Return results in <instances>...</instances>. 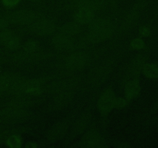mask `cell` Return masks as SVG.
<instances>
[{"instance_id": "cell-1", "label": "cell", "mask_w": 158, "mask_h": 148, "mask_svg": "<svg viewBox=\"0 0 158 148\" xmlns=\"http://www.w3.org/2000/svg\"><path fill=\"white\" fill-rule=\"evenodd\" d=\"M114 66V61L108 60L100 66L94 68L89 74V83L94 86L101 84L106 80Z\"/></svg>"}, {"instance_id": "cell-18", "label": "cell", "mask_w": 158, "mask_h": 148, "mask_svg": "<svg viewBox=\"0 0 158 148\" xmlns=\"http://www.w3.org/2000/svg\"><path fill=\"white\" fill-rule=\"evenodd\" d=\"M89 29H100V28H104L106 26H109L111 25V23L109 20L103 18H94L90 23H89Z\"/></svg>"}, {"instance_id": "cell-27", "label": "cell", "mask_w": 158, "mask_h": 148, "mask_svg": "<svg viewBox=\"0 0 158 148\" xmlns=\"http://www.w3.org/2000/svg\"><path fill=\"white\" fill-rule=\"evenodd\" d=\"M4 6L7 8H13L16 6L21 0H1Z\"/></svg>"}, {"instance_id": "cell-10", "label": "cell", "mask_w": 158, "mask_h": 148, "mask_svg": "<svg viewBox=\"0 0 158 148\" xmlns=\"http://www.w3.org/2000/svg\"><path fill=\"white\" fill-rule=\"evenodd\" d=\"M69 126V122L67 120H61L57 123L47 134V139L49 141H55L61 138L67 131Z\"/></svg>"}, {"instance_id": "cell-30", "label": "cell", "mask_w": 158, "mask_h": 148, "mask_svg": "<svg viewBox=\"0 0 158 148\" xmlns=\"http://www.w3.org/2000/svg\"><path fill=\"white\" fill-rule=\"evenodd\" d=\"M9 22L5 18H0V29H4L7 26Z\"/></svg>"}, {"instance_id": "cell-11", "label": "cell", "mask_w": 158, "mask_h": 148, "mask_svg": "<svg viewBox=\"0 0 158 148\" xmlns=\"http://www.w3.org/2000/svg\"><path fill=\"white\" fill-rule=\"evenodd\" d=\"M52 45L56 49L60 51L69 50V49H73L76 46V43L71 37L66 36V35H62L59 33L52 40Z\"/></svg>"}, {"instance_id": "cell-16", "label": "cell", "mask_w": 158, "mask_h": 148, "mask_svg": "<svg viewBox=\"0 0 158 148\" xmlns=\"http://www.w3.org/2000/svg\"><path fill=\"white\" fill-rule=\"evenodd\" d=\"M91 114L89 113H84L78 120L77 121V123L74 125L72 135L77 136L78 134H82L85 130L87 127L88 124L90 122L91 120Z\"/></svg>"}, {"instance_id": "cell-32", "label": "cell", "mask_w": 158, "mask_h": 148, "mask_svg": "<svg viewBox=\"0 0 158 148\" xmlns=\"http://www.w3.org/2000/svg\"><path fill=\"white\" fill-rule=\"evenodd\" d=\"M29 1H32V2H35V1H37V0H29Z\"/></svg>"}, {"instance_id": "cell-6", "label": "cell", "mask_w": 158, "mask_h": 148, "mask_svg": "<svg viewBox=\"0 0 158 148\" xmlns=\"http://www.w3.org/2000/svg\"><path fill=\"white\" fill-rule=\"evenodd\" d=\"M115 99V94L111 88H108L103 92L98 101V109L103 115L107 114L114 107Z\"/></svg>"}, {"instance_id": "cell-19", "label": "cell", "mask_w": 158, "mask_h": 148, "mask_svg": "<svg viewBox=\"0 0 158 148\" xmlns=\"http://www.w3.org/2000/svg\"><path fill=\"white\" fill-rule=\"evenodd\" d=\"M143 71L144 75L148 78H156L158 76V68L155 64L148 63L145 64L143 68Z\"/></svg>"}, {"instance_id": "cell-23", "label": "cell", "mask_w": 158, "mask_h": 148, "mask_svg": "<svg viewBox=\"0 0 158 148\" xmlns=\"http://www.w3.org/2000/svg\"><path fill=\"white\" fill-rule=\"evenodd\" d=\"M39 48V44L35 41H29L24 45V51L29 53H33L37 51Z\"/></svg>"}, {"instance_id": "cell-3", "label": "cell", "mask_w": 158, "mask_h": 148, "mask_svg": "<svg viewBox=\"0 0 158 148\" xmlns=\"http://www.w3.org/2000/svg\"><path fill=\"white\" fill-rule=\"evenodd\" d=\"M89 60V55L85 52H74L66 57L63 63V66L65 69L68 71L77 70L86 66Z\"/></svg>"}, {"instance_id": "cell-15", "label": "cell", "mask_w": 158, "mask_h": 148, "mask_svg": "<svg viewBox=\"0 0 158 148\" xmlns=\"http://www.w3.org/2000/svg\"><path fill=\"white\" fill-rule=\"evenodd\" d=\"M140 85L137 78L130 80L125 84V96L127 100H131L139 95Z\"/></svg>"}, {"instance_id": "cell-21", "label": "cell", "mask_w": 158, "mask_h": 148, "mask_svg": "<svg viewBox=\"0 0 158 148\" xmlns=\"http://www.w3.org/2000/svg\"><path fill=\"white\" fill-rule=\"evenodd\" d=\"M30 100H28L27 98H22L21 97V98L15 99V100H12L9 104V106L26 109V107L30 106Z\"/></svg>"}, {"instance_id": "cell-29", "label": "cell", "mask_w": 158, "mask_h": 148, "mask_svg": "<svg viewBox=\"0 0 158 148\" xmlns=\"http://www.w3.org/2000/svg\"><path fill=\"white\" fill-rule=\"evenodd\" d=\"M140 32L141 34V35H143V36H148L150 34V29L148 27H147V26H143V27H142L140 29Z\"/></svg>"}, {"instance_id": "cell-33", "label": "cell", "mask_w": 158, "mask_h": 148, "mask_svg": "<svg viewBox=\"0 0 158 148\" xmlns=\"http://www.w3.org/2000/svg\"><path fill=\"white\" fill-rule=\"evenodd\" d=\"M111 1H112V2H115L116 0H111Z\"/></svg>"}, {"instance_id": "cell-5", "label": "cell", "mask_w": 158, "mask_h": 148, "mask_svg": "<svg viewBox=\"0 0 158 148\" xmlns=\"http://www.w3.org/2000/svg\"><path fill=\"white\" fill-rule=\"evenodd\" d=\"M29 25L31 31L40 35H49L56 29L55 23L47 18H40Z\"/></svg>"}, {"instance_id": "cell-17", "label": "cell", "mask_w": 158, "mask_h": 148, "mask_svg": "<svg viewBox=\"0 0 158 148\" xmlns=\"http://www.w3.org/2000/svg\"><path fill=\"white\" fill-rule=\"evenodd\" d=\"M80 27L78 23H67L62 26L60 29V32L59 33L62 35H66V36L72 37L73 35H77L80 32Z\"/></svg>"}, {"instance_id": "cell-24", "label": "cell", "mask_w": 158, "mask_h": 148, "mask_svg": "<svg viewBox=\"0 0 158 148\" xmlns=\"http://www.w3.org/2000/svg\"><path fill=\"white\" fill-rule=\"evenodd\" d=\"M14 36L13 33L10 31L5 30L3 32H2V33L0 34V41L3 43V44L7 45L8 43L11 40V39Z\"/></svg>"}, {"instance_id": "cell-26", "label": "cell", "mask_w": 158, "mask_h": 148, "mask_svg": "<svg viewBox=\"0 0 158 148\" xmlns=\"http://www.w3.org/2000/svg\"><path fill=\"white\" fill-rule=\"evenodd\" d=\"M131 46L134 49H141L144 46V43H143V41L141 39L137 38L131 42Z\"/></svg>"}, {"instance_id": "cell-28", "label": "cell", "mask_w": 158, "mask_h": 148, "mask_svg": "<svg viewBox=\"0 0 158 148\" xmlns=\"http://www.w3.org/2000/svg\"><path fill=\"white\" fill-rule=\"evenodd\" d=\"M127 103V100H124V99L122 98H117L116 97L115 101H114V107L118 108V109L123 108L126 106Z\"/></svg>"}, {"instance_id": "cell-22", "label": "cell", "mask_w": 158, "mask_h": 148, "mask_svg": "<svg viewBox=\"0 0 158 148\" xmlns=\"http://www.w3.org/2000/svg\"><path fill=\"white\" fill-rule=\"evenodd\" d=\"M10 83V74L0 76V91L8 90Z\"/></svg>"}, {"instance_id": "cell-13", "label": "cell", "mask_w": 158, "mask_h": 148, "mask_svg": "<svg viewBox=\"0 0 158 148\" xmlns=\"http://www.w3.org/2000/svg\"><path fill=\"white\" fill-rule=\"evenodd\" d=\"M94 12L85 8H80L76 10L73 15L74 20L78 24H89L94 18Z\"/></svg>"}, {"instance_id": "cell-4", "label": "cell", "mask_w": 158, "mask_h": 148, "mask_svg": "<svg viewBox=\"0 0 158 148\" xmlns=\"http://www.w3.org/2000/svg\"><path fill=\"white\" fill-rule=\"evenodd\" d=\"M145 64H146V59L143 56L140 55L134 59L127 68L124 76L123 78V84L125 85L130 80L137 78L140 75L141 71L143 70V68Z\"/></svg>"}, {"instance_id": "cell-7", "label": "cell", "mask_w": 158, "mask_h": 148, "mask_svg": "<svg viewBox=\"0 0 158 148\" xmlns=\"http://www.w3.org/2000/svg\"><path fill=\"white\" fill-rule=\"evenodd\" d=\"M145 6H146V2L144 1L139 2L138 3H137L134 6L132 11H131L127 14V15L125 17L124 20L122 23L121 29H123V31H127L130 29H131L135 25V23H137L139 15H140V12L145 7Z\"/></svg>"}, {"instance_id": "cell-14", "label": "cell", "mask_w": 158, "mask_h": 148, "mask_svg": "<svg viewBox=\"0 0 158 148\" xmlns=\"http://www.w3.org/2000/svg\"><path fill=\"white\" fill-rule=\"evenodd\" d=\"M43 92V83L39 80H25L23 84V93L39 95Z\"/></svg>"}, {"instance_id": "cell-9", "label": "cell", "mask_w": 158, "mask_h": 148, "mask_svg": "<svg viewBox=\"0 0 158 148\" xmlns=\"http://www.w3.org/2000/svg\"><path fill=\"white\" fill-rule=\"evenodd\" d=\"M74 94H75L74 89H65V90L57 92L53 102L51 104V109L52 110L54 109L56 110V109H60L64 107L73 100Z\"/></svg>"}, {"instance_id": "cell-2", "label": "cell", "mask_w": 158, "mask_h": 148, "mask_svg": "<svg viewBox=\"0 0 158 148\" xmlns=\"http://www.w3.org/2000/svg\"><path fill=\"white\" fill-rule=\"evenodd\" d=\"M41 18L40 14L29 10H19L8 14L5 18L9 23H20V24H30L38 18Z\"/></svg>"}, {"instance_id": "cell-31", "label": "cell", "mask_w": 158, "mask_h": 148, "mask_svg": "<svg viewBox=\"0 0 158 148\" xmlns=\"http://www.w3.org/2000/svg\"><path fill=\"white\" fill-rule=\"evenodd\" d=\"M26 147L35 148V147H36V144H35V143H34L33 142H29V143L26 145Z\"/></svg>"}, {"instance_id": "cell-12", "label": "cell", "mask_w": 158, "mask_h": 148, "mask_svg": "<svg viewBox=\"0 0 158 148\" xmlns=\"http://www.w3.org/2000/svg\"><path fill=\"white\" fill-rule=\"evenodd\" d=\"M101 141V136L96 130L89 131L83 136L81 140V145L85 147H94L97 146Z\"/></svg>"}, {"instance_id": "cell-20", "label": "cell", "mask_w": 158, "mask_h": 148, "mask_svg": "<svg viewBox=\"0 0 158 148\" xmlns=\"http://www.w3.org/2000/svg\"><path fill=\"white\" fill-rule=\"evenodd\" d=\"M6 145L11 148H19L22 145V139L17 134L10 136L6 140Z\"/></svg>"}, {"instance_id": "cell-25", "label": "cell", "mask_w": 158, "mask_h": 148, "mask_svg": "<svg viewBox=\"0 0 158 148\" xmlns=\"http://www.w3.org/2000/svg\"><path fill=\"white\" fill-rule=\"evenodd\" d=\"M10 49H16L19 47L20 46V40L19 39L17 36L14 35L12 39H11L10 41L8 43V44L6 45Z\"/></svg>"}, {"instance_id": "cell-8", "label": "cell", "mask_w": 158, "mask_h": 148, "mask_svg": "<svg viewBox=\"0 0 158 148\" xmlns=\"http://www.w3.org/2000/svg\"><path fill=\"white\" fill-rule=\"evenodd\" d=\"M113 32H114V29H113L112 24L104 28L89 29L86 39L90 43H98L109 38L113 34Z\"/></svg>"}]
</instances>
